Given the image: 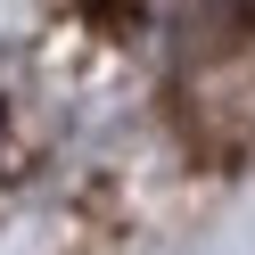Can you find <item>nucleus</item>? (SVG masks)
Listing matches in <instances>:
<instances>
[{"mask_svg":"<svg viewBox=\"0 0 255 255\" xmlns=\"http://www.w3.org/2000/svg\"><path fill=\"white\" fill-rule=\"evenodd\" d=\"M0 156H8V116H0Z\"/></svg>","mask_w":255,"mask_h":255,"instance_id":"obj_1","label":"nucleus"}]
</instances>
